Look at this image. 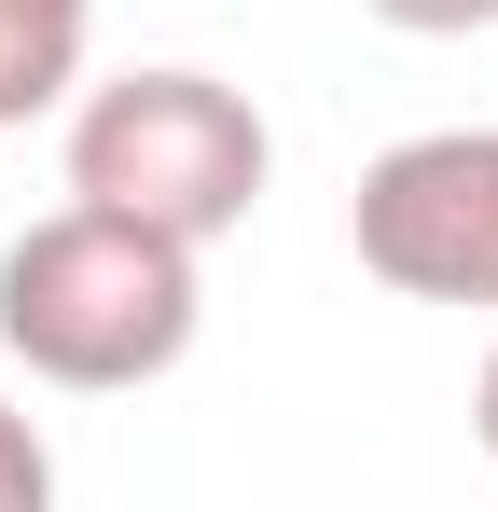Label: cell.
Returning a JSON list of instances; mask_svg holds the SVG:
<instances>
[{
	"mask_svg": "<svg viewBox=\"0 0 498 512\" xmlns=\"http://www.w3.org/2000/svg\"><path fill=\"white\" fill-rule=\"evenodd\" d=\"M83 42H97V0H0V125H42L83 97Z\"/></svg>",
	"mask_w": 498,
	"mask_h": 512,
	"instance_id": "4",
	"label": "cell"
},
{
	"mask_svg": "<svg viewBox=\"0 0 498 512\" xmlns=\"http://www.w3.org/2000/svg\"><path fill=\"white\" fill-rule=\"evenodd\" d=\"M388 28H415V42H471V28H498V0H374Z\"/></svg>",
	"mask_w": 498,
	"mask_h": 512,
	"instance_id": "6",
	"label": "cell"
},
{
	"mask_svg": "<svg viewBox=\"0 0 498 512\" xmlns=\"http://www.w3.org/2000/svg\"><path fill=\"white\" fill-rule=\"evenodd\" d=\"M346 236L402 305H498V125L388 139L346 194Z\"/></svg>",
	"mask_w": 498,
	"mask_h": 512,
	"instance_id": "3",
	"label": "cell"
},
{
	"mask_svg": "<svg viewBox=\"0 0 498 512\" xmlns=\"http://www.w3.org/2000/svg\"><path fill=\"white\" fill-rule=\"evenodd\" d=\"M263 111L208 70H125V84H83L70 97V194L83 208H125L180 250H222L249 208H263Z\"/></svg>",
	"mask_w": 498,
	"mask_h": 512,
	"instance_id": "2",
	"label": "cell"
},
{
	"mask_svg": "<svg viewBox=\"0 0 498 512\" xmlns=\"http://www.w3.org/2000/svg\"><path fill=\"white\" fill-rule=\"evenodd\" d=\"M208 250H180L125 208H42L14 250H0V346L42 374V388H153L180 374V346L208 319Z\"/></svg>",
	"mask_w": 498,
	"mask_h": 512,
	"instance_id": "1",
	"label": "cell"
},
{
	"mask_svg": "<svg viewBox=\"0 0 498 512\" xmlns=\"http://www.w3.org/2000/svg\"><path fill=\"white\" fill-rule=\"evenodd\" d=\"M471 429H485V457H498V360H485V388H471Z\"/></svg>",
	"mask_w": 498,
	"mask_h": 512,
	"instance_id": "7",
	"label": "cell"
},
{
	"mask_svg": "<svg viewBox=\"0 0 498 512\" xmlns=\"http://www.w3.org/2000/svg\"><path fill=\"white\" fill-rule=\"evenodd\" d=\"M0 512H56V443L0 402Z\"/></svg>",
	"mask_w": 498,
	"mask_h": 512,
	"instance_id": "5",
	"label": "cell"
}]
</instances>
